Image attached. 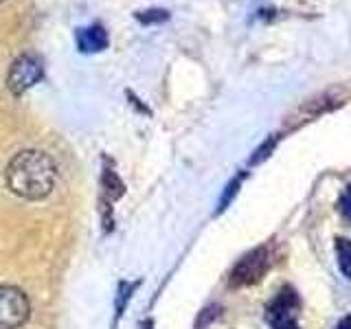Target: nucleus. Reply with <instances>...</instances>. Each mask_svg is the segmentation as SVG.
<instances>
[{
	"label": "nucleus",
	"mask_w": 351,
	"mask_h": 329,
	"mask_svg": "<svg viewBox=\"0 0 351 329\" xmlns=\"http://www.w3.org/2000/svg\"><path fill=\"white\" fill-rule=\"evenodd\" d=\"M55 180H58V167L49 154L42 149L18 151L5 171V182L11 193L29 202L49 197Z\"/></svg>",
	"instance_id": "nucleus-1"
},
{
	"label": "nucleus",
	"mask_w": 351,
	"mask_h": 329,
	"mask_svg": "<svg viewBox=\"0 0 351 329\" xmlns=\"http://www.w3.org/2000/svg\"><path fill=\"white\" fill-rule=\"evenodd\" d=\"M270 263H272L270 246H259L235 263V268L230 270L228 281L233 288H246V285L257 283L270 270Z\"/></svg>",
	"instance_id": "nucleus-2"
},
{
	"label": "nucleus",
	"mask_w": 351,
	"mask_h": 329,
	"mask_svg": "<svg viewBox=\"0 0 351 329\" xmlns=\"http://www.w3.org/2000/svg\"><path fill=\"white\" fill-rule=\"evenodd\" d=\"M31 303L14 285H0V329H18L29 321Z\"/></svg>",
	"instance_id": "nucleus-3"
},
{
	"label": "nucleus",
	"mask_w": 351,
	"mask_h": 329,
	"mask_svg": "<svg viewBox=\"0 0 351 329\" xmlns=\"http://www.w3.org/2000/svg\"><path fill=\"white\" fill-rule=\"evenodd\" d=\"M42 62L33 55H20V58L11 64L9 75H7V88L14 95L27 93L29 88L36 86L42 80Z\"/></svg>",
	"instance_id": "nucleus-4"
},
{
	"label": "nucleus",
	"mask_w": 351,
	"mask_h": 329,
	"mask_svg": "<svg viewBox=\"0 0 351 329\" xmlns=\"http://www.w3.org/2000/svg\"><path fill=\"white\" fill-rule=\"evenodd\" d=\"M296 314H299V296L292 288H283L268 307V321L272 329H299Z\"/></svg>",
	"instance_id": "nucleus-5"
},
{
	"label": "nucleus",
	"mask_w": 351,
	"mask_h": 329,
	"mask_svg": "<svg viewBox=\"0 0 351 329\" xmlns=\"http://www.w3.org/2000/svg\"><path fill=\"white\" fill-rule=\"evenodd\" d=\"M108 47V33L104 27H88L80 31V51H104Z\"/></svg>",
	"instance_id": "nucleus-6"
},
{
	"label": "nucleus",
	"mask_w": 351,
	"mask_h": 329,
	"mask_svg": "<svg viewBox=\"0 0 351 329\" xmlns=\"http://www.w3.org/2000/svg\"><path fill=\"white\" fill-rule=\"evenodd\" d=\"M336 257H338L340 272H343L347 279H351V239L347 237L336 239Z\"/></svg>",
	"instance_id": "nucleus-7"
},
{
	"label": "nucleus",
	"mask_w": 351,
	"mask_h": 329,
	"mask_svg": "<svg viewBox=\"0 0 351 329\" xmlns=\"http://www.w3.org/2000/svg\"><path fill=\"white\" fill-rule=\"evenodd\" d=\"M130 292H134V285H130V283H121L119 285V303H117V314L121 316L125 310V303L130 299Z\"/></svg>",
	"instance_id": "nucleus-8"
},
{
	"label": "nucleus",
	"mask_w": 351,
	"mask_h": 329,
	"mask_svg": "<svg viewBox=\"0 0 351 329\" xmlns=\"http://www.w3.org/2000/svg\"><path fill=\"white\" fill-rule=\"evenodd\" d=\"M338 208H340V213H343V215L349 219V222H351V184H349L347 189L343 191V195H340Z\"/></svg>",
	"instance_id": "nucleus-9"
},
{
	"label": "nucleus",
	"mask_w": 351,
	"mask_h": 329,
	"mask_svg": "<svg viewBox=\"0 0 351 329\" xmlns=\"http://www.w3.org/2000/svg\"><path fill=\"white\" fill-rule=\"evenodd\" d=\"M237 186H239V178L237 180H233L228 186H226V191H224V195H222V200H219V211H224L226 208V204L233 200V195L237 193Z\"/></svg>",
	"instance_id": "nucleus-10"
},
{
	"label": "nucleus",
	"mask_w": 351,
	"mask_h": 329,
	"mask_svg": "<svg viewBox=\"0 0 351 329\" xmlns=\"http://www.w3.org/2000/svg\"><path fill=\"white\" fill-rule=\"evenodd\" d=\"M336 329H351V316H343V318H340Z\"/></svg>",
	"instance_id": "nucleus-11"
},
{
	"label": "nucleus",
	"mask_w": 351,
	"mask_h": 329,
	"mask_svg": "<svg viewBox=\"0 0 351 329\" xmlns=\"http://www.w3.org/2000/svg\"><path fill=\"white\" fill-rule=\"evenodd\" d=\"M149 327H152L149 323H145V325H143V329H149Z\"/></svg>",
	"instance_id": "nucleus-12"
}]
</instances>
